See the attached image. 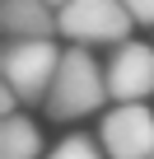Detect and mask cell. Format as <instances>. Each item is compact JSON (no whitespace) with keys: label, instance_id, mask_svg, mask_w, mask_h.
I'll return each instance as SVG.
<instances>
[{"label":"cell","instance_id":"cell-1","mask_svg":"<svg viewBox=\"0 0 154 159\" xmlns=\"http://www.w3.org/2000/svg\"><path fill=\"white\" fill-rule=\"evenodd\" d=\"M108 98H112L108 94V66H98L89 56V47H65L56 80H51V94H47V112L56 122H70V117L98 112Z\"/></svg>","mask_w":154,"mask_h":159},{"label":"cell","instance_id":"cell-2","mask_svg":"<svg viewBox=\"0 0 154 159\" xmlns=\"http://www.w3.org/2000/svg\"><path fill=\"white\" fill-rule=\"evenodd\" d=\"M61 52L51 38H19L5 47L0 56V75H5V89H14L24 103H37L51 94V80H56Z\"/></svg>","mask_w":154,"mask_h":159},{"label":"cell","instance_id":"cell-3","mask_svg":"<svg viewBox=\"0 0 154 159\" xmlns=\"http://www.w3.org/2000/svg\"><path fill=\"white\" fill-rule=\"evenodd\" d=\"M56 24H61V38L70 42H126L135 19L121 0H70V5L56 10Z\"/></svg>","mask_w":154,"mask_h":159},{"label":"cell","instance_id":"cell-4","mask_svg":"<svg viewBox=\"0 0 154 159\" xmlns=\"http://www.w3.org/2000/svg\"><path fill=\"white\" fill-rule=\"evenodd\" d=\"M98 140L108 159H154V112L145 103H117L103 117Z\"/></svg>","mask_w":154,"mask_h":159},{"label":"cell","instance_id":"cell-5","mask_svg":"<svg viewBox=\"0 0 154 159\" xmlns=\"http://www.w3.org/2000/svg\"><path fill=\"white\" fill-rule=\"evenodd\" d=\"M108 94L117 103H140L154 94V47L149 42H117L108 61Z\"/></svg>","mask_w":154,"mask_h":159},{"label":"cell","instance_id":"cell-6","mask_svg":"<svg viewBox=\"0 0 154 159\" xmlns=\"http://www.w3.org/2000/svg\"><path fill=\"white\" fill-rule=\"evenodd\" d=\"M0 28L10 33V42H19V38H51V33H61L56 10L47 5V0H0Z\"/></svg>","mask_w":154,"mask_h":159},{"label":"cell","instance_id":"cell-7","mask_svg":"<svg viewBox=\"0 0 154 159\" xmlns=\"http://www.w3.org/2000/svg\"><path fill=\"white\" fill-rule=\"evenodd\" d=\"M42 136L24 112H5V126H0V159H37Z\"/></svg>","mask_w":154,"mask_h":159},{"label":"cell","instance_id":"cell-8","mask_svg":"<svg viewBox=\"0 0 154 159\" xmlns=\"http://www.w3.org/2000/svg\"><path fill=\"white\" fill-rule=\"evenodd\" d=\"M47 159H108L103 140H89V136H65Z\"/></svg>","mask_w":154,"mask_h":159},{"label":"cell","instance_id":"cell-9","mask_svg":"<svg viewBox=\"0 0 154 159\" xmlns=\"http://www.w3.org/2000/svg\"><path fill=\"white\" fill-rule=\"evenodd\" d=\"M121 5L131 10L135 24H154V0H121Z\"/></svg>","mask_w":154,"mask_h":159},{"label":"cell","instance_id":"cell-10","mask_svg":"<svg viewBox=\"0 0 154 159\" xmlns=\"http://www.w3.org/2000/svg\"><path fill=\"white\" fill-rule=\"evenodd\" d=\"M47 5H51V10H61V5H70V0H47Z\"/></svg>","mask_w":154,"mask_h":159}]
</instances>
